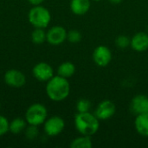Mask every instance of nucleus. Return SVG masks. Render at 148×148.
Instances as JSON below:
<instances>
[{
  "label": "nucleus",
  "mask_w": 148,
  "mask_h": 148,
  "mask_svg": "<svg viewBox=\"0 0 148 148\" xmlns=\"http://www.w3.org/2000/svg\"><path fill=\"white\" fill-rule=\"evenodd\" d=\"M70 93V84L67 78L60 75H54L47 82L46 94L48 97L53 101H64Z\"/></svg>",
  "instance_id": "f257e3e1"
},
{
  "label": "nucleus",
  "mask_w": 148,
  "mask_h": 148,
  "mask_svg": "<svg viewBox=\"0 0 148 148\" xmlns=\"http://www.w3.org/2000/svg\"><path fill=\"white\" fill-rule=\"evenodd\" d=\"M75 127L77 132L82 135L93 136L100 128V120L95 114L90 112L77 113L75 116Z\"/></svg>",
  "instance_id": "f03ea898"
},
{
  "label": "nucleus",
  "mask_w": 148,
  "mask_h": 148,
  "mask_svg": "<svg viewBox=\"0 0 148 148\" xmlns=\"http://www.w3.org/2000/svg\"><path fill=\"white\" fill-rule=\"evenodd\" d=\"M29 21L35 28L45 29L51 21V15L49 10L40 5H36L30 9L29 12Z\"/></svg>",
  "instance_id": "7ed1b4c3"
},
{
  "label": "nucleus",
  "mask_w": 148,
  "mask_h": 148,
  "mask_svg": "<svg viewBox=\"0 0 148 148\" xmlns=\"http://www.w3.org/2000/svg\"><path fill=\"white\" fill-rule=\"evenodd\" d=\"M48 118V110L41 103H35L29 106L25 113V120L29 125L40 126Z\"/></svg>",
  "instance_id": "20e7f679"
},
{
  "label": "nucleus",
  "mask_w": 148,
  "mask_h": 148,
  "mask_svg": "<svg viewBox=\"0 0 148 148\" xmlns=\"http://www.w3.org/2000/svg\"><path fill=\"white\" fill-rule=\"evenodd\" d=\"M92 58L94 62L101 68L107 67L112 61L113 55L111 49L105 45L97 46L92 54Z\"/></svg>",
  "instance_id": "39448f33"
},
{
  "label": "nucleus",
  "mask_w": 148,
  "mask_h": 148,
  "mask_svg": "<svg viewBox=\"0 0 148 148\" xmlns=\"http://www.w3.org/2000/svg\"><path fill=\"white\" fill-rule=\"evenodd\" d=\"M44 132L48 136L56 137L59 135L65 128V121L60 116H52L50 118H47L45 122L43 123Z\"/></svg>",
  "instance_id": "423d86ee"
},
{
  "label": "nucleus",
  "mask_w": 148,
  "mask_h": 148,
  "mask_svg": "<svg viewBox=\"0 0 148 148\" xmlns=\"http://www.w3.org/2000/svg\"><path fill=\"white\" fill-rule=\"evenodd\" d=\"M68 31L62 26H53L46 32V41L53 46H58L67 40Z\"/></svg>",
  "instance_id": "0eeeda50"
},
{
  "label": "nucleus",
  "mask_w": 148,
  "mask_h": 148,
  "mask_svg": "<svg viewBox=\"0 0 148 148\" xmlns=\"http://www.w3.org/2000/svg\"><path fill=\"white\" fill-rule=\"evenodd\" d=\"M115 104L110 100H103L97 105L95 114L100 121H107L112 118L115 114Z\"/></svg>",
  "instance_id": "6e6552de"
},
{
  "label": "nucleus",
  "mask_w": 148,
  "mask_h": 148,
  "mask_svg": "<svg viewBox=\"0 0 148 148\" xmlns=\"http://www.w3.org/2000/svg\"><path fill=\"white\" fill-rule=\"evenodd\" d=\"M33 75L39 82H48L54 76L53 68L47 62H42L36 64L32 69Z\"/></svg>",
  "instance_id": "1a4fd4ad"
},
{
  "label": "nucleus",
  "mask_w": 148,
  "mask_h": 148,
  "mask_svg": "<svg viewBox=\"0 0 148 148\" xmlns=\"http://www.w3.org/2000/svg\"><path fill=\"white\" fill-rule=\"evenodd\" d=\"M5 83L11 88H21L26 83L24 74L17 69L8 70L3 76Z\"/></svg>",
  "instance_id": "9d476101"
},
{
  "label": "nucleus",
  "mask_w": 148,
  "mask_h": 148,
  "mask_svg": "<svg viewBox=\"0 0 148 148\" xmlns=\"http://www.w3.org/2000/svg\"><path fill=\"white\" fill-rule=\"evenodd\" d=\"M130 47L136 52H145L148 49V34L140 31L131 37Z\"/></svg>",
  "instance_id": "9b49d317"
},
{
  "label": "nucleus",
  "mask_w": 148,
  "mask_h": 148,
  "mask_svg": "<svg viewBox=\"0 0 148 148\" xmlns=\"http://www.w3.org/2000/svg\"><path fill=\"white\" fill-rule=\"evenodd\" d=\"M130 108L135 114L148 113V96L144 95H138L134 96L132 99Z\"/></svg>",
  "instance_id": "f8f14e48"
},
{
  "label": "nucleus",
  "mask_w": 148,
  "mask_h": 148,
  "mask_svg": "<svg viewBox=\"0 0 148 148\" xmlns=\"http://www.w3.org/2000/svg\"><path fill=\"white\" fill-rule=\"evenodd\" d=\"M134 127L136 132L140 136L148 138V113L136 114L134 120Z\"/></svg>",
  "instance_id": "ddd939ff"
},
{
  "label": "nucleus",
  "mask_w": 148,
  "mask_h": 148,
  "mask_svg": "<svg viewBox=\"0 0 148 148\" xmlns=\"http://www.w3.org/2000/svg\"><path fill=\"white\" fill-rule=\"evenodd\" d=\"M70 10L76 16H82L88 12L91 7V0H71Z\"/></svg>",
  "instance_id": "4468645a"
},
{
  "label": "nucleus",
  "mask_w": 148,
  "mask_h": 148,
  "mask_svg": "<svg viewBox=\"0 0 148 148\" xmlns=\"http://www.w3.org/2000/svg\"><path fill=\"white\" fill-rule=\"evenodd\" d=\"M75 66L71 62H64L61 63L57 69V75L64 78H69L75 73Z\"/></svg>",
  "instance_id": "2eb2a0df"
},
{
  "label": "nucleus",
  "mask_w": 148,
  "mask_h": 148,
  "mask_svg": "<svg viewBox=\"0 0 148 148\" xmlns=\"http://www.w3.org/2000/svg\"><path fill=\"white\" fill-rule=\"evenodd\" d=\"M93 146L91 136L82 135L74 139L70 143V147L72 148H91Z\"/></svg>",
  "instance_id": "dca6fc26"
},
{
  "label": "nucleus",
  "mask_w": 148,
  "mask_h": 148,
  "mask_svg": "<svg viewBox=\"0 0 148 148\" xmlns=\"http://www.w3.org/2000/svg\"><path fill=\"white\" fill-rule=\"evenodd\" d=\"M26 124H27L26 120H23L22 118H16L10 122L9 131L13 134H18L22 133L23 130H25Z\"/></svg>",
  "instance_id": "f3484780"
},
{
  "label": "nucleus",
  "mask_w": 148,
  "mask_h": 148,
  "mask_svg": "<svg viewBox=\"0 0 148 148\" xmlns=\"http://www.w3.org/2000/svg\"><path fill=\"white\" fill-rule=\"evenodd\" d=\"M31 40L35 44H42L46 41V32L44 29L36 28L31 33Z\"/></svg>",
  "instance_id": "a211bd4d"
},
{
  "label": "nucleus",
  "mask_w": 148,
  "mask_h": 148,
  "mask_svg": "<svg viewBox=\"0 0 148 148\" xmlns=\"http://www.w3.org/2000/svg\"><path fill=\"white\" fill-rule=\"evenodd\" d=\"M76 110L77 113H85V112H89L91 108V102L89 100L82 98L77 101L76 102Z\"/></svg>",
  "instance_id": "6ab92c4d"
},
{
  "label": "nucleus",
  "mask_w": 148,
  "mask_h": 148,
  "mask_svg": "<svg viewBox=\"0 0 148 148\" xmlns=\"http://www.w3.org/2000/svg\"><path fill=\"white\" fill-rule=\"evenodd\" d=\"M131 38H129L126 35H120L115 39V45L119 49H127L130 46Z\"/></svg>",
  "instance_id": "aec40b11"
},
{
  "label": "nucleus",
  "mask_w": 148,
  "mask_h": 148,
  "mask_svg": "<svg viewBox=\"0 0 148 148\" xmlns=\"http://www.w3.org/2000/svg\"><path fill=\"white\" fill-rule=\"evenodd\" d=\"M82 33L77 29H71L68 32L67 40L71 43H77L82 40Z\"/></svg>",
  "instance_id": "412c9836"
},
{
  "label": "nucleus",
  "mask_w": 148,
  "mask_h": 148,
  "mask_svg": "<svg viewBox=\"0 0 148 148\" xmlns=\"http://www.w3.org/2000/svg\"><path fill=\"white\" fill-rule=\"evenodd\" d=\"M39 131L37 128V126L29 125V127H26L25 128V136L29 140H35L38 136Z\"/></svg>",
  "instance_id": "4be33fe9"
},
{
  "label": "nucleus",
  "mask_w": 148,
  "mask_h": 148,
  "mask_svg": "<svg viewBox=\"0 0 148 148\" xmlns=\"http://www.w3.org/2000/svg\"><path fill=\"white\" fill-rule=\"evenodd\" d=\"M9 126L10 122L7 118L3 115H0V137L6 134V133L9 131Z\"/></svg>",
  "instance_id": "5701e85b"
},
{
  "label": "nucleus",
  "mask_w": 148,
  "mask_h": 148,
  "mask_svg": "<svg viewBox=\"0 0 148 148\" xmlns=\"http://www.w3.org/2000/svg\"><path fill=\"white\" fill-rule=\"evenodd\" d=\"M32 5H34V6H36V5H40L44 0H28Z\"/></svg>",
  "instance_id": "b1692460"
},
{
  "label": "nucleus",
  "mask_w": 148,
  "mask_h": 148,
  "mask_svg": "<svg viewBox=\"0 0 148 148\" xmlns=\"http://www.w3.org/2000/svg\"><path fill=\"white\" fill-rule=\"evenodd\" d=\"M112 4H120V3H122V1L123 0H108Z\"/></svg>",
  "instance_id": "393cba45"
},
{
  "label": "nucleus",
  "mask_w": 148,
  "mask_h": 148,
  "mask_svg": "<svg viewBox=\"0 0 148 148\" xmlns=\"http://www.w3.org/2000/svg\"><path fill=\"white\" fill-rule=\"evenodd\" d=\"M93 1H95V2H98V1H101V0H93Z\"/></svg>",
  "instance_id": "a878e982"
},
{
  "label": "nucleus",
  "mask_w": 148,
  "mask_h": 148,
  "mask_svg": "<svg viewBox=\"0 0 148 148\" xmlns=\"http://www.w3.org/2000/svg\"><path fill=\"white\" fill-rule=\"evenodd\" d=\"M0 108H1V106H0Z\"/></svg>",
  "instance_id": "bb28decb"
}]
</instances>
